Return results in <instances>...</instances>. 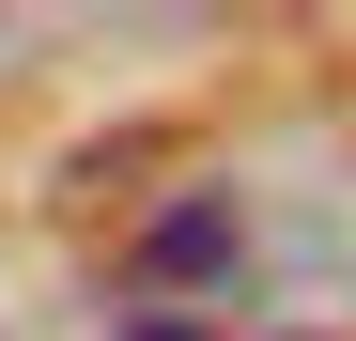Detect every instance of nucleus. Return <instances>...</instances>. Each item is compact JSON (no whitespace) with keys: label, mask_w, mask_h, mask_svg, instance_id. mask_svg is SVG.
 Listing matches in <instances>:
<instances>
[{"label":"nucleus","mask_w":356,"mask_h":341,"mask_svg":"<svg viewBox=\"0 0 356 341\" xmlns=\"http://www.w3.org/2000/svg\"><path fill=\"white\" fill-rule=\"evenodd\" d=\"M217 248H232V202H170L155 233H140V279H202Z\"/></svg>","instance_id":"nucleus-1"},{"label":"nucleus","mask_w":356,"mask_h":341,"mask_svg":"<svg viewBox=\"0 0 356 341\" xmlns=\"http://www.w3.org/2000/svg\"><path fill=\"white\" fill-rule=\"evenodd\" d=\"M140 341H202V326H140Z\"/></svg>","instance_id":"nucleus-2"}]
</instances>
